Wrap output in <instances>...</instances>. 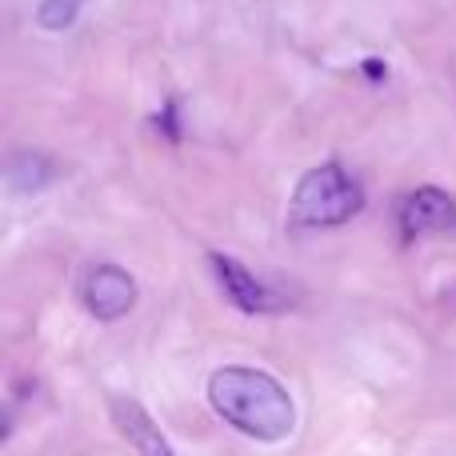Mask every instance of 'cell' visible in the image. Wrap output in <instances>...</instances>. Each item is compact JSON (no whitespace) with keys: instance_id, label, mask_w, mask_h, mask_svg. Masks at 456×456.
<instances>
[{"instance_id":"1","label":"cell","mask_w":456,"mask_h":456,"mask_svg":"<svg viewBox=\"0 0 456 456\" xmlns=\"http://www.w3.org/2000/svg\"><path fill=\"white\" fill-rule=\"evenodd\" d=\"M208 404L224 425L265 444L284 441L297 428V404L289 388L265 369H244V364L216 369L208 377Z\"/></svg>"},{"instance_id":"2","label":"cell","mask_w":456,"mask_h":456,"mask_svg":"<svg viewBox=\"0 0 456 456\" xmlns=\"http://www.w3.org/2000/svg\"><path fill=\"white\" fill-rule=\"evenodd\" d=\"M364 208V192L340 165H321L300 176L292 192V221L308 228H332L353 221Z\"/></svg>"},{"instance_id":"3","label":"cell","mask_w":456,"mask_h":456,"mask_svg":"<svg viewBox=\"0 0 456 456\" xmlns=\"http://www.w3.org/2000/svg\"><path fill=\"white\" fill-rule=\"evenodd\" d=\"M85 305L96 321H120L136 305V281L117 265H101L85 281Z\"/></svg>"},{"instance_id":"4","label":"cell","mask_w":456,"mask_h":456,"mask_svg":"<svg viewBox=\"0 0 456 456\" xmlns=\"http://www.w3.org/2000/svg\"><path fill=\"white\" fill-rule=\"evenodd\" d=\"M401 228L409 236L449 232V228H456V200L441 189H417L401 205Z\"/></svg>"},{"instance_id":"5","label":"cell","mask_w":456,"mask_h":456,"mask_svg":"<svg viewBox=\"0 0 456 456\" xmlns=\"http://www.w3.org/2000/svg\"><path fill=\"white\" fill-rule=\"evenodd\" d=\"M213 268H216V281H221L224 297L232 300L240 313H273V308H281V300L273 297V292L265 289V284L256 281V276L248 273L244 265H236L232 256H221V252H213Z\"/></svg>"},{"instance_id":"6","label":"cell","mask_w":456,"mask_h":456,"mask_svg":"<svg viewBox=\"0 0 456 456\" xmlns=\"http://www.w3.org/2000/svg\"><path fill=\"white\" fill-rule=\"evenodd\" d=\"M112 420H117L120 436H125L141 456H176L173 444L165 441V433L152 425V417L133 401V396H117V401H112Z\"/></svg>"},{"instance_id":"7","label":"cell","mask_w":456,"mask_h":456,"mask_svg":"<svg viewBox=\"0 0 456 456\" xmlns=\"http://www.w3.org/2000/svg\"><path fill=\"white\" fill-rule=\"evenodd\" d=\"M80 12V0H40L37 4V24L48 32H64L72 28V20H77Z\"/></svg>"},{"instance_id":"8","label":"cell","mask_w":456,"mask_h":456,"mask_svg":"<svg viewBox=\"0 0 456 456\" xmlns=\"http://www.w3.org/2000/svg\"><path fill=\"white\" fill-rule=\"evenodd\" d=\"M48 176H53V173H48V165H45L40 157H20V160L12 165V189H24V192H28V189H40Z\"/></svg>"},{"instance_id":"9","label":"cell","mask_w":456,"mask_h":456,"mask_svg":"<svg viewBox=\"0 0 456 456\" xmlns=\"http://www.w3.org/2000/svg\"><path fill=\"white\" fill-rule=\"evenodd\" d=\"M157 125H165V133L168 136H176V117H173V104L165 109V117H157Z\"/></svg>"},{"instance_id":"10","label":"cell","mask_w":456,"mask_h":456,"mask_svg":"<svg viewBox=\"0 0 456 456\" xmlns=\"http://www.w3.org/2000/svg\"><path fill=\"white\" fill-rule=\"evenodd\" d=\"M364 72H369L372 80H380V77H385V64H380V61H364Z\"/></svg>"}]
</instances>
